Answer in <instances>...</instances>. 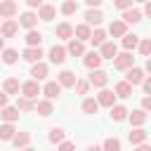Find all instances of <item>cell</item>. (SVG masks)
Segmentation results:
<instances>
[{"instance_id":"cell-1","label":"cell","mask_w":151,"mask_h":151,"mask_svg":"<svg viewBox=\"0 0 151 151\" xmlns=\"http://www.w3.org/2000/svg\"><path fill=\"white\" fill-rule=\"evenodd\" d=\"M130 66H134V57H132V52H123V54H116L113 57V68H118V71H125V68H130Z\"/></svg>"},{"instance_id":"cell-2","label":"cell","mask_w":151,"mask_h":151,"mask_svg":"<svg viewBox=\"0 0 151 151\" xmlns=\"http://www.w3.org/2000/svg\"><path fill=\"white\" fill-rule=\"evenodd\" d=\"M87 83H90V87H106V83H109V73L101 71V68H92Z\"/></svg>"},{"instance_id":"cell-3","label":"cell","mask_w":151,"mask_h":151,"mask_svg":"<svg viewBox=\"0 0 151 151\" xmlns=\"http://www.w3.org/2000/svg\"><path fill=\"white\" fill-rule=\"evenodd\" d=\"M19 33V24L14 21V19H5L2 24H0V35L2 38H14Z\"/></svg>"},{"instance_id":"cell-4","label":"cell","mask_w":151,"mask_h":151,"mask_svg":"<svg viewBox=\"0 0 151 151\" xmlns=\"http://www.w3.org/2000/svg\"><path fill=\"white\" fill-rule=\"evenodd\" d=\"M118 54V45L113 42V40H104L101 45H99V57L101 59H113Z\"/></svg>"},{"instance_id":"cell-5","label":"cell","mask_w":151,"mask_h":151,"mask_svg":"<svg viewBox=\"0 0 151 151\" xmlns=\"http://www.w3.org/2000/svg\"><path fill=\"white\" fill-rule=\"evenodd\" d=\"M142 80H144V71H142V68H137V66L125 68V83H130V85L134 87V85H139Z\"/></svg>"},{"instance_id":"cell-6","label":"cell","mask_w":151,"mask_h":151,"mask_svg":"<svg viewBox=\"0 0 151 151\" xmlns=\"http://www.w3.org/2000/svg\"><path fill=\"white\" fill-rule=\"evenodd\" d=\"M101 21H104V14H101L99 7H90V9L85 12V24H87V26H99Z\"/></svg>"},{"instance_id":"cell-7","label":"cell","mask_w":151,"mask_h":151,"mask_svg":"<svg viewBox=\"0 0 151 151\" xmlns=\"http://www.w3.org/2000/svg\"><path fill=\"white\" fill-rule=\"evenodd\" d=\"M47 57H50V61H52V64H64V61H66V47L54 45V47H50Z\"/></svg>"},{"instance_id":"cell-8","label":"cell","mask_w":151,"mask_h":151,"mask_svg":"<svg viewBox=\"0 0 151 151\" xmlns=\"http://www.w3.org/2000/svg\"><path fill=\"white\" fill-rule=\"evenodd\" d=\"M19 90H21L24 97H28V99H35V97L40 94V85H38V80H28V83H24Z\"/></svg>"},{"instance_id":"cell-9","label":"cell","mask_w":151,"mask_h":151,"mask_svg":"<svg viewBox=\"0 0 151 151\" xmlns=\"http://www.w3.org/2000/svg\"><path fill=\"white\" fill-rule=\"evenodd\" d=\"M42 94H45V99H57V97L61 94V85H59L57 80H50V83H45Z\"/></svg>"},{"instance_id":"cell-10","label":"cell","mask_w":151,"mask_h":151,"mask_svg":"<svg viewBox=\"0 0 151 151\" xmlns=\"http://www.w3.org/2000/svg\"><path fill=\"white\" fill-rule=\"evenodd\" d=\"M17 14V2L14 0H0V17L2 19H12Z\"/></svg>"},{"instance_id":"cell-11","label":"cell","mask_w":151,"mask_h":151,"mask_svg":"<svg viewBox=\"0 0 151 151\" xmlns=\"http://www.w3.org/2000/svg\"><path fill=\"white\" fill-rule=\"evenodd\" d=\"M109 33H111L113 38H123V35L127 33V24H125L123 19H116V21H111V26H109Z\"/></svg>"},{"instance_id":"cell-12","label":"cell","mask_w":151,"mask_h":151,"mask_svg":"<svg viewBox=\"0 0 151 151\" xmlns=\"http://www.w3.org/2000/svg\"><path fill=\"white\" fill-rule=\"evenodd\" d=\"M21 57H24V61H28V64H35V61H40V57H42V50H40V45H38V47H26V50L21 52Z\"/></svg>"},{"instance_id":"cell-13","label":"cell","mask_w":151,"mask_h":151,"mask_svg":"<svg viewBox=\"0 0 151 151\" xmlns=\"http://www.w3.org/2000/svg\"><path fill=\"white\" fill-rule=\"evenodd\" d=\"M101 61H104V59H101V57H99V52H94V50H92V52H87V54L83 57V64H85L90 71H92V68H99V66H101Z\"/></svg>"},{"instance_id":"cell-14","label":"cell","mask_w":151,"mask_h":151,"mask_svg":"<svg viewBox=\"0 0 151 151\" xmlns=\"http://www.w3.org/2000/svg\"><path fill=\"white\" fill-rule=\"evenodd\" d=\"M76 80H78V76H76L73 71H61V73L57 76V83H59L61 87H73Z\"/></svg>"},{"instance_id":"cell-15","label":"cell","mask_w":151,"mask_h":151,"mask_svg":"<svg viewBox=\"0 0 151 151\" xmlns=\"http://www.w3.org/2000/svg\"><path fill=\"white\" fill-rule=\"evenodd\" d=\"M97 104H99V106H109V109H111V106L116 104V94H113L111 90H104V87H101V92L97 94Z\"/></svg>"},{"instance_id":"cell-16","label":"cell","mask_w":151,"mask_h":151,"mask_svg":"<svg viewBox=\"0 0 151 151\" xmlns=\"http://www.w3.org/2000/svg\"><path fill=\"white\" fill-rule=\"evenodd\" d=\"M0 118L5 123H17L19 120V109L17 106H2L0 109Z\"/></svg>"},{"instance_id":"cell-17","label":"cell","mask_w":151,"mask_h":151,"mask_svg":"<svg viewBox=\"0 0 151 151\" xmlns=\"http://www.w3.org/2000/svg\"><path fill=\"white\" fill-rule=\"evenodd\" d=\"M66 54H71V57H83V54H85V45H83L80 40L71 38V40H68V47H66Z\"/></svg>"},{"instance_id":"cell-18","label":"cell","mask_w":151,"mask_h":151,"mask_svg":"<svg viewBox=\"0 0 151 151\" xmlns=\"http://www.w3.org/2000/svg\"><path fill=\"white\" fill-rule=\"evenodd\" d=\"M47 64H42V61H35L33 66H31V76H33V80H45L47 78Z\"/></svg>"},{"instance_id":"cell-19","label":"cell","mask_w":151,"mask_h":151,"mask_svg":"<svg viewBox=\"0 0 151 151\" xmlns=\"http://www.w3.org/2000/svg\"><path fill=\"white\" fill-rule=\"evenodd\" d=\"M146 118H149V116H146V111H142V109H137V111H132V113L127 111V120H130L134 127H142V125L146 123Z\"/></svg>"},{"instance_id":"cell-20","label":"cell","mask_w":151,"mask_h":151,"mask_svg":"<svg viewBox=\"0 0 151 151\" xmlns=\"http://www.w3.org/2000/svg\"><path fill=\"white\" fill-rule=\"evenodd\" d=\"M35 24H38V14H33V12H24L21 17H19V26H24V28H35Z\"/></svg>"},{"instance_id":"cell-21","label":"cell","mask_w":151,"mask_h":151,"mask_svg":"<svg viewBox=\"0 0 151 151\" xmlns=\"http://www.w3.org/2000/svg\"><path fill=\"white\" fill-rule=\"evenodd\" d=\"M54 35L61 38V40H71V38H73V26L64 21V24H59V26L54 28Z\"/></svg>"},{"instance_id":"cell-22","label":"cell","mask_w":151,"mask_h":151,"mask_svg":"<svg viewBox=\"0 0 151 151\" xmlns=\"http://www.w3.org/2000/svg\"><path fill=\"white\" fill-rule=\"evenodd\" d=\"M73 35H76V40L85 42V40H90V35H92V28H90L87 24H78V26L73 28Z\"/></svg>"},{"instance_id":"cell-23","label":"cell","mask_w":151,"mask_h":151,"mask_svg":"<svg viewBox=\"0 0 151 151\" xmlns=\"http://www.w3.org/2000/svg\"><path fill=\"white\" fill-rule=\"evenodd\" d=\"M42 118H47V116H52V111H54V106H52V99H40L35 106H33Z\"/></svg>"},{"instance_id":"cell-24","label":"cell","mask_w":151,"mask_h":151,"mask_svg":"<svg viewBox=\"0 0 151 151\" xmlns=\"http://www.w3.org/2000/svg\"><path fill=\"white\" fill-rule=\"evenodd\" d=\"M127 137H130V144H134V146H137V144H144V142H146L149 132H146L144 127H134V130H132Z\"/></svg>"},{"instance_id":"cell-25","label":"cell","mask_w":151,"mask_h":151,"mask_svg":"<svg viewBox=\"0 0 151 151\" xmlns=\"http://www.w3.org/2000/svg\"><path fill=\"white\" fill-rule=\"evenodd\" d=\"M123 21H125V24H139V21H142V12L134 9V7L123 9Z\"/></svg>"},{"instance_id":"cell-26","label":"cell","mask_w":151,"mask_h":151,"mask_svg":"<svg viewBox=\"0 0 151 151\" xmlns=\"http://www.w3.org/2000/svg\"><path fill=\"white\" fill-rule=\"evenodd\" d=\"M125 118H127V109H125L123 104H113V106H111V120L123 123Z\"/></svg>"},{"instance_id":"cell-27","label":"cell","mask_w":151,"mask_h":151,"mask_svg":"<svg viewBox=\"0 0 151 151\" xmlns=\"http://www.w3.org/2000/svg\"><path fill=\"white\" fill-rule=\"evenodd\" d=\"M24 40H26V45H28V47H38V45L42 42V33H40V31H35V28H31V31L26 33V38H24Z\"/></svg>"},{"instance_id":"cell-28","label":"cell","mask_w":151,"mask_h":151,"mask_svg":"<svg viewBox=\"0 0 151 151\" xmlns=\"http://www.w3.org/2000/svg\"><path fill=\"white\" fill-rule=\"evenodd\" d=\"M113 94H116V97H120V99H127V97H132V85L123 80V83H118V85H116Z\"/></svg>"},{"instance_id":"cell-29","label":"cell","mask_w":151,"mask_h":151,"mask_svg":"<svg viewBox=\"0 0 151 151\" xmlns=\"http://www.w3.org/2000/svg\"><path fill=\"white\" fill-rule=\"evenodd\" d=\"M17 149H24V146H28V142H31V134L28 132H14V137L9 139Z\"/></svg>"},{"instance_id":"cell-30","label":"cell","mask_w":151,"mask_h":151,"mask_svg":"<svg viewBox=\"0 0 151 151\" xmlns=\"http://www.w3.org/2000/svg\"><path fill=\"white\" fill-rule=\"evenodd\" d=\"M19 80L17 78H7L5 83H2V90H5V94H19Z\"/></svg>"},{"instance_id":"cell-31","label":"cell","mask_w":151,"mask_h":151,"mask_svg":"<svg viewBox=\"0 0 151 151\" xmlns=\"http://www.w3.org/2000/svg\"><path fill=\"white\" fill-rule=\"evenodd\" d=\"M14 132H17V130H14V123H2V125H0V139H2V142H9V139L14 137Z\"/></svg>"},{"instance_id":"cell-32","label":"cell","mask_w":151,"mask_h":151,"mask_svg":"<svg viewBox=\"0 0 151 151\" xmlns=\"http://www.w3.org/2000/svg\"><path fill=\"white\" fill-rule=\"evenodd\" d=\"M54 14H57V9H54L52 5H40V14H38V19H42V21H52Z\"/></svg>"},{"instance_id":"cell-33","label":"cell","mask_w":151,"mask_h":151,"mask_svg":"<svg viewBox=\"0 0 151 151\" xmlns=\"http://www.w3.org/2000/svg\"><path fill=\"white\" fill-rule=\"evenodd\" d=\"M137 45H139V35H134V33H125V35H123V47H125L127 52L134 50Z\"/></svg>"},{"instance_id":"cell-34","label":"cell","mask_w":151,"mask_h":151,"mask_svg":"<svg viewBox=\"0 0 151 151\" xmlns=\"http://www.w3.org/2000/svg\"><path fill=\"white\" fill-rule=\"evenodd\" d=\"M17 59H19V52H17V50H12V47H5V50H2V61H5V64L12 66V64H17Z\"/></svg>"},{"instance_id":"cell-35","label":"cell","mask_w":151,"mask_h":151,"mask_svg":"<svg viewBox=\"0 0 151 151\" xmlns=\"http://www.w3.org/2000/svg\"><path fill=\"white\" fill-rule=\"evenodd\" d=\"M76 12H78V2H76V0H64V5H61V14L71 17V14H76Z\"/></svg>"},{"instance_id":"cell-36","label":"cell","mask_w":151,"mask_h":151,"mask_svg":"<svg viewBox=\"0 0 151 151\" xmlns=\"http://www.w3.org/2000/svg\"><path fill=\"white\" fill-rule=\"evenodd\" d=\"M33 106H35V101L28 99V97H19L17 99V109L19 111H33Z\"/></svg>"},{"instance_id":"cell-37","label":"cell","mask_w":151,"mask_h":151,"mask_svg":"<svg viewBox=\"0 0 151 151\" xmlns=\"http://www.w3.org/2000/svg\"><path fill=\"white\" fill-rule=\"evenodd\" d=\"M104 40H106V31H101V28H97V31H94V33L90 35V42H92L94 47H99V45H101Z\"/></svg>"},{"instance_id":"cell-38","label":"cell","mask_w":151,"mask_h":151,"mask_svg":"<svg viewBox=\"0 0 151 151\" xmlns=\"http://www.w3.org/2000/svg\"><path fill=\"white\" fill-rule=\"evenodd\" d=\"M83 111H85L87 116L97 113V111H99V104H97V99H85V101H83Z\"/></svg>"},{"instance_id":"cell-39","label":"cell","mask_w":151,"mask_h":151,"mask_svg":"<svg viewBox=\"0 0 151 151\" xmlns=\"http://www.w3.org/2000/svg\"><path fill=\"white\" fill-rule=\"evenodd\" d=\"M47 139H50L52 144H59V142H64V130H61V127H52Z\"/></svg>"},{"instance_id":"cell-40","label":"cell","mask_w":151,"mask_h":151,"mask_svg":"<svg viewBox=\"0 0 151 151\" xmlns=\"http://www.w3.org/2000/svg\"><path fill=\"white\" fill-rule=\"evenodd\" d=\"M104 151H120V139H116V137H109L106 142H104V146H101Z\"/></svg>"},{"instance_id":"cell-41","label":"cell","mask_w":151,"mask_h":151,"mask_svg":"<svg viewBox=\"0 0 151 151\" xmlns=\"http://www.w3.org/2000/svg\"><path fill=\"white\" fill-rule=\"evenodd\" d=\"M73 87H76V92H78V94H87V92H90V83H87V80H83V78H78Z\"/></svg>"},{"instance_id":"cell-42","label":"cell","mask_w":151,"mask_h":151,"mask_svg":"<svg viewBox=\"0 0 151 151\" xmlns=\"http://www.w3.org/2000/svg\"><path fill=\"white\" fill-rule=\"evenodd\" d=\"M137 47H139V52H142V57H149V54H151V40H149V38H144V40H139V45H137Z\"/></svg>"},{"instance_id":"cell-43","label":"cell","mask_w":151,"mask_h":151,"mask_svg":"<svg viewBox=\"0 0 151 151\" xmlns=\"http://www.w3.org/2000/svg\"><path fill=\"white\" fill-rule=\"evenodd\" d=\"M134 0H113V7L116 9H130Z\"/></svg>"},{"instance_id":"cell-44","label":"cell","mask_w":151,"mask_h":151,"mask_svg":"<svg viewBox=\"0 0 151 151\" xmlns=\"http://www.w3.org/2000/svg\"><path fill=\"white\" fill-rule=\"evenodd\" d=\"M59 151H76L73 142H59Z\"/></svg>"},{"instance_id":"cell-45","label":"cell","mask_w":151,"mask_h":151,"mask_svg":"<svg viewBox=\"0 0 151 151\" xmlns=\"http://www.w3.org/2000/svg\"><path fill=\"white\" fill-rule=\"evenodd\" d=\"M139 85H142V87H144V92H146V94H149V92H151V78H146V76H144V80H142V83H139Z\"/></svg>"},{"instance_id":"cell-46","label":"cell","mask_w":151,"mask_h":151,"mask_svg":"<svg viewBox=\"0 0 151 151\" xmlns=\"http://www.w3.org/2000/svg\"><path fill=\"white\" fill-rule=\"evenodd\" d=\"M142 111H151V97H149V94L142 99Z\"/></svg>"},{"instance_id":"cell-47","label":"cell","mask_w":151,"mask_h":151,"mask_svg":"<svg viewBox=\"0 0 151 151\" xmlns=\"http://www.w3.org/2000/svg\"><path fill=\"white\" fill-rule=\"evenodd\" d=\"M26 5H28V7H40L42 0H26Z\"/></svg>"},{"instance_id":"cell-48","label":"cell","mask_w":151,"mask_h":151,"mask_svg":"<svg viewBox=\"0 0 151 151\" xmlns=\"http://www.w3.org/2000/svg\"><path fill=\"white\" fill-rule=\"evenodd\" d=\"M134 151H151V146L144 142V144H137V149H134Z\"/></svg>"},{"instance_id":"cell-49","label":"cell","mask_w":151,"mask_h":151,"mask_svg":"<svg viewBox=\"0 0 151 151\" xmlns=\"http://www.w3.org/2000/svg\"><path fill=\"white\" fill-rule=\"evenodd\" d=\"M144 14H146V17H151V2H149V0L144 2Z\"/></svg>"},{"instance_id":"cell-50","label":"cell","mask_w":151,"mask_h":151,"mask_svg":"<svg viewBox=\"0 0 151 151\" xmlns=\"http://www.w3.org/2000/svg\"><path fill=\"white\" fill-rule=\"evenodd\" d=\"M2 106H7V94H5V92H0V109H2Z\"/></svg>"},{"instance_id":"cell-51","label":"cell","mask_w":151,"mask_h":151,"mask_svg":"<svg viewBox=\"0 0 151 151\" xmlns=\"http://www.w3.org/2000/svg\"><path fill=\"white\" fill-rule=\"evenodd\" d=\"M85 2H87L90 7H99V5H101V0H85Z\"/></svg>"},{"instance_id":"cell-52","label":"cell","mask_w":151,"mask_h":151,"mask_svg":"<svg viewBox=\"0 0 151 151\" xmlns=\"http://www.w3.org/2000/svg\"><path fill=\"white\" fill-rule=\"evenodd\" d=\"M87 151H104L101 146H97V144H92V146H87Z\"/></svg>"},{"instance_id":"cell-53","label":"cell","mask_w":151,"mask_h":151,"mask_svg":"<svg viewBox=\"0 0 151 151\" xmlns=\"http://www.w3.org/2000/svg\"><path fill=\"white\" fill-rule=\"evenodd\" d=\"M2 50H5V38L0 35V52H2Z\"/></svg>"},{"instance_id":"cell-54","label":"cell","mask_w":151,"mask_h":151,"mask_svg":"<svg viewBox=\"0 0 151 151\" xmlns=\"http://www.w3.org/2000/svg\"><path fill=\"white\" fill-rule=\"evenodd\" d=\"M21 151H35V149H31V146H24V149H21Z\"/></svg>"},{"instance_id":"cell-55","label":"cell","mask_w":151,"mask_h":151,"mask_svg":"<svg viewBox=\"0 0 151 151\" xmlns=\"http://www.w3.org/2000/svg\"><path fill=\"white\" fill-rule=\"evenodd\" d=\"M137 2H146V0H137Z\"/></svg>"}]
</instances>
